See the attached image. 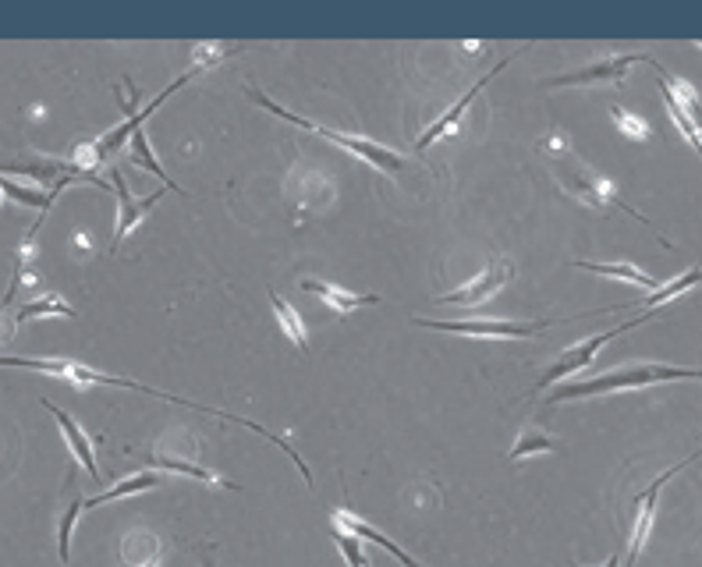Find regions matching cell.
I'll return each instance as SVG.
<instances>
[{
  "mask_svg": "<svg viewBox=\"0 0 702 567\" xmlns=\"http://www.w3.org/2000/svg\"><path fill=\"white\" fill-rule=\"evenodd\" d=\"M674 380H702V369H678V366H628L614 369L607 376H593V380L564 383L554 390L550 404L571 401V397H596L610 394V390H628V387H653V383H674Z\"/></svg>",
  "mask_w": 702,
  "mask_h": 567,
  "instance_id": "cell-1",
  "label": "cell"
},
{
  "mask_svg": "<svg viewBox=\"0 0 702 567\" xmlns=\"http://www.w3.org/2000/svg\"><path fill=\"white\" fill-rule=\"evenodd\" d=\"M249 96L259 103V107H266V110H270V114L281 117V121H291V125L305 128V132L323 135V139H327V142H334V146L348 149V153H355V156H359V160H366V164H373L376 171L394 174V171H401V167H405V156L394 153V149H383V146H376V142H369V139H359V135H344V132H334V128H323L320 121H305V117L291 114V110H284L281 103H273L270 96L256 93V89H249Z\"/></svg>",
  "mask_w": 702,
  "mask_h": 567,
  "instance_id": "cell-2",
  "label": "cell"
},
{
  "mask_svg": "<svg viewBox=\"0 0 702 567\" xmlns=\"http://www.w3.org/2000/svg\"><path fill=\"white\" fill-rule=\"evenodd\" d=\"M554 178L564 185V192H571L575 199H582V202H589V206H596V210H603V206H617V210H624V213H632L639 224H646L649 227V220L642 217V213H635L628 202H621L614 195V188L607 185L603 178H596L589 167L582 164V160H575L571 153H564V156H557L554 160Z\"/></svg>",
  "mask_w": 702,
  "mask_h": 567,
  "instance_id": "cell-3",
  "label": "cell"
},
{
  "mask_svg": "<svg viewBox=\"0 0 702 567\" xmlns=\"http://www.w3.org/2000/svg\"><path fill=\"white\" fill-rule=\"evenodd\" d=\"M419 327L444 330V334L461 337H536L554 319H536V323H511V319H415Z\"/></svg>",
  "mask_w": 702,
  "mask_h": 567,
  "instance_id": "cell-4",
  "label": "cell"
},
{
  "mask_svg": "<svg viewBox=\"0 0 702 567\" xmlns=\"http://www.w3.org/2000/svg\"><path fill=\"white\" fill-rule=\"evenodd\" d=\"M646 319H653V312H646V316H639V319H632V323H624V327H614V330H607V334H596V337H589L585 344H578V348H568L561 358L554 362V369L543 376V380L536 383L539 390H546L550 383H557V380H564V376H575V373H585V369L593 366V358H596V351L603 348L607 341H614L617 334H624V330H632V327H639V323H646Z\"/></svg>",
  "mask_w": 702,
  "mask_h": 567,
  "instance_id": "cell-5",
  "label": "cell"
},
{
  "mask_svg": "<svg viewBox=\"0 0 702 567\" xmlns=\"http://www.w3.org/2000/svg\"><path fill=\"white\" fill-rule=\"evenodd\" d=\"M110 185H114V192H117V227H114V241H110V249H117V245H121V238H128V234H132L135 227H139L142 220L153 213L156 202L164 199V188H160V192H153V195H142V199H135V195L128 192L125 178H121L117 171H110Z\"/></svg>",
  "mask_w": 702,
  "mask_h": 567,
  "instance_id": "cell-6",
  "label": "cell"
},
{
  "mask_svg": "<svg viewBox=\"0 0 702 567\" xmlns=\"http://www.w3.org/2000/svg\"><path fill=\"white\" fill-rule=\"evenodd\" d=\"M515 277V266L507 263V259H497V263H490L483 273H479L468 288L461 291H451V295H440L437 302L440 305H461V309H472V305H483L486 298H493L500 288H504L507 280Z\"/></svg>",
  "mask_w": 702,
  "mask_h": 567,
  "instance_id": "cell-7",
  "label": "cell"
},
{
  "mask_svg": "<svg viewBox=\"0 0 702 567\" xmlns=\"http://www.w3.org/2000/svg\"><path fill=\"white\" fill-rule=\"evenodd\" d=\"M649 61H653V57H649V54L603 57V61L585 64L582 71H571V75L554 78L550 86H585V82H614V86H621V82H624V71L632 68V64H649Z\"/></svg>",
  "mask_w": 702,
  "mask_h": 567,
  "instance_id": "cell-8",
  "label": "cell"
},
{
  "mask_svg": "<svg viewBox=\"0 0 702 567\" xmlns=\"http://www.w3.org/2000/svg\"><path fill=\"white\" fill-rule=\"evenodd\" d=\"M192 75H195V71H185V75H181L178 82H171V86H167L164 93L156 96V100L149 103V107H142L139 114H132V117H128V121H125V125H117V128H114V132H110V135H103V139H100V146H96L93 153H96V156H110V153H117V149H121V142H125V139H132V135H135V132H139V128H142V121H146V117L153 114V110L160 107V103H164L167 96L174 93V89H181V86H185V82H192Z\"/></svg>",
  "mask_w": 702,
  "mask_h": 567,
  "instance_id": "cell-9",
  "label": "cell"
},
{
  "mask_svg": "<svg viewBox=\"0 0 702 567\" xmlns=\"http://www.w3.org/2000/svg\"><path fill=\"white\" fill-rule=\"evenodd\" d=\"M43 408H47L50 415L57 419V426H61V433H64V440H68V447H71V454H75V461L82 468H86L89 475H93V482H100V468H96V454H93V440H89L86 433H82V426H78L75 419H71L68 412H61L57 404H50V401H43Z\"/></svg>",
  "mask_w": 702,
  "mask_h": 567,
  "instance_id": "cell-10",
  "label": "cell"
},
{
  "mask_svg": "<svg viewBox=\"0 0 702 567\" xmlns=\"http://www.w3.org/2000/svg\"><path fill=\"white\" fill-rule=\"evenodd\" d=\"M504 64H507V61H500V64H497V68H493V71H490V75H483V78H479L476 86L468 89V93H465V96H461V100H458V103H454V107H451V110H447V114H444V117H440V121H433V125H429V128H426V132H422V135H419V142H415V149H426V146H433V142H437V139H440V135L454 132V128H458V121H461V117H465L468 103H472V100H476V96H479V93H483V86H490V78H493V75H497V71H500V68H504Z\"/></svg>",
  "mask_w": 702,
  "mask_h": 567,
  "instance_id": "cell-11",
  "label": "cell"
},
{
  "mask_svg": "<svg viewBox=\"0 0 702 567\" xmlns=\"http://www.w3.org/2000/svg\"><path fill=\"white\" fill-rule=\"evenodd\" d=\"M302 291L305 295H316L320 302H327L334 312H355V309H366V305H380V295H351V291L337 288V284H327V280H316V277H305Z\"/></svg>",
  "mask_w": 702,
  "mask_h": 567,
  "instance_id": "cell-12",
  "label": "cell"
},
{
  "mask_svg": "<svg viewBox=\"0 0 702 567\" xmlns=\"http://www.w3.org/2000/svg\"><path fill=\"white\" fill-rule=\"evenodd\" d=\"M334 525H337V529H344V532H351V536H359V539H373L376 546H383V550H390V553H394V557L401 560V564H405V567H422L419 560L408 557V553L401 550V546H394L387 536H383V532H376L373 525H366V521H359L351 511H334Z\"/></svg>",
  "mask_w": 702,
  "mask_h": 567,
  "instance_id": "cell-13",
  "label": "cell"
},
{
  "mask_svg": "<svg viewBox=\"0 0 702 567\" xmlns=\"http://www.w3.org/2000/svg\"><path fill=\"white\" fill-rule=\"evenodd\" d=\"M695 284H702V266H692L688 273H681V277H674L671 284H663L660 291H653V295H646L642 302H628V305H621V309H660V305H667L671 298H678V295H685L688 288H695Z\"/></svg>",
  "mask_w": 702,
  "mask_h": 567,
  "instance_id": "cell-14",
  "label": "cell"
},
{
  "mask_svg": "<svg viewBox=\"0 0 702 567\" xmlns=\"http://www.w3.org/2000/svg\"><path fill=\"white\" fill-rule=\"evenodd\" d=\"M575 266H578V270L600 273V277H617V280H628V284H639V288H646L649 295L660 291V284H656L649 273H642L639 266H632V263H575Z\"/></svg>",
  "mask_w": 702,
  "mask_h": 567,
  "instance_id": "cell-15",
  "label": "cell"
},
{
  "mask_svg": "<svg viewBox=\"0 0 702 567\" xmlns=\"http://www.w3.org/2000/svg\"><path fill=\"white\" fill-rule=\"evenodd\" d=\"M149 465L167 468V472H178V475H192V479L210 482V486H227V490L234 486V482H224L217 472H210V468H203V465H195V461H188V458H167V454H149Z\"/></svg>",
  "mask_w": 702,
  "mask_h": 567,
  "instance_id": "cell-16",
  "label": "cell"
},
{
  "mask_svg": "<svg viewBox=\"0 0 702 567\" xmlns=\"http://www.w3.org/2000/svg\"><path fill=\"white\" fill-rule=\"evenodd\" d=\"M156 486H160V475H153V472H139V475H132V479L117 482V486H110V490H103L100 497H89V500H86V507H89V511H93V507L107 504V500H114V497H132V493H146V490H156Z\"/></svg>",
  "mask_w": 702,
  "mask_h": 567,
  "instance_id": "cell-17",
  "label": "cell"
},
{
  "mask_svg": "<svg viewBox=\"0 0 702 567\" xmlns=\"http://www.w3.org/2000/svg\"><path fill=\"white\" fill-rule=\"evenodd\" d=\"M0 366L36 369V373L61 376V380H71V373H75V362H68V358H25V355H0Z\"/></svg>",
  "mask_w": 702,
  "mask_h": 567,
  "instance_id": "cell-18",
  "label": "cell"
},
{
  "mask_svg": "<svg viewBox=\"0 0 702 567\" xmlns=\"http://www.w3.org/2000/svg\"><path fill=\"white\" fill-rule=\"evenodd\" d=\"M47 316H75V312H71V305L64 302L61 295H43V298H36V302H25L22 309L15 312V327H22L29 319H47Z\"/></svg>",
  "mask_w": 702,
  "mask_h": 567,
  "instance_id": "cell-19",
  "label": "cell"
},
{
  "mask_svg": "<svg viewBox=\"0 0 702 567\" xmlns=\"http://www.w3.org/2000/svg\"><path fill=\"white\" fill-rule=\"evenodd\" d=\"M0 192H4V199H15V202H22V206H29V210H43V213L54 206V195H57L54 188H50V192H39V188H25V185H18V181L4 178V174H0Z\"/></svg>",
  "mask_w": 702,
  "mask_h": 567,
  "instance_id": "cell-20",
  "label": "cell"
},
{
  "mask_svg": "<svg viewBox=\"0 0 702 567\" xmlns=\"http://www.w3.org/2000/svg\"><path fill=\"white\" fill-rule=\"evenodd\" d=\"M270 305H273V312H277V319H281V327H284V334L295 341V348L298 351H309V337H305V323L298 319V312L291 309V302H284L277 291H270Z\"/></svg>",
  "mask_w": 702,
  "mask_h": 567,
  "instance_id": "cell-21",
  "label": "cell"
},
{
  "mask_svg": "<svg viewBox=\"0 0 702 567\" xmlns=\"http://www.w3.org/2000/svg\"><path fill=\"white\" fill-rule=\"evenodd\" d=\"M639 504V514H635L632 521V550H628V564H635V557L642 553V546H646L649 539V529H653L656 521V500H635Z\"/></svg>",
  "mask_w": 702,
  "mask_h": 567,
  "instance_id": "cell-22",
  "label": "cell"
},
{
  "mask_svg": "<svg viewBox=\"0 0 702 567\" xmlns=\"http://www.w3.org/2000/svg\"><path fill=\"white\" fill-rule=\"evenodd\" d=\"M132 160L142 167V171L156 174V178L164 181V188H178L171 178H167V171H164V167H160V160H156V156H153V149H149V139H146V132H142V128L132 135ZM178 192H181V188H178Z\"/></svg>",
  "mask_w": 702,
  "mask_h": 567,
  "instance_id": "cell-23",
  "label": "cell"
},
{
  "mask_svg": "<svg viewBox=\"0 0 702 567\" xmlns=\"http://www.w3.org/2000/svg\"><path fill=\"white\" fill-rule=\"evenodd\" d=\"M82 507H86V500H75V504L64 511L61 529H57V553H61L64 564H68V557H71V529H75V521H78V514H82Z\"/></svg>",
  "mask_w": 702,
  "mask_h": 567,
  "instance_id": "cell-24",
  "label": "cell"
},
{
  "mask_svg": "<svg viewBox=\"0 0 702 567\" xmlns=\"http://www.w3.org/2000/svg\"><path fill=\"white\" fill-rule=\"evenodd\" d=\"M334 543L351 567H369L366 553H362V546H359V536H351V532H344V529H334Z\"/></svg>",
  "mask_w": 702,
  "mask_h": 567,
  "instance_id": "cell-25",
  "label": "cell"
},
{
  "mask_svg": "<svg viewBox=\"0 0 702 567\" xmlns=\"http://www.w3.org/2000/svg\"><path fill=\"white\" fill-rule=\"evenodd\" d=\"M557 440L554 436H539V433H525L522 440L511 447V458H529V454H539V451H554Z\"/></svg>",
  "mask_w": 702,
  "mask_h": 567,
  "instance_id": "cell-26",
  "label": "cell"
},
{
  "mask_svg": "<svg viewBox=\"0 0 702 567\" xmlns=\"http://www.w3.org/2000/svg\"><path fill=\"white\" fill-rule=\"evenodd\" d=\"M614 114V121L621 125V132L624 135H632V139H639V142H646L649 139V125L642 121V117H635V114H628V110H621V107H614L610 110Z\"/></svg>",
  "mask_w": 702,
  "mask_h": 567,
  "instance_id": "cell-27",
  "label": "cell"
},
{
  "mask_svg": "<svg viewBox=\"0 0 702 567\" xmlns=\"http://www.w3.org/2000/svg\"><path fill=\"white\" fill-rule=\"evenodd\" d=\"M603 567H621V557H617V553H614V557H610V560H607V564H603Z\"/></svg>",
  "mask_w": 702,
  "mask_h": 567,
  "instance_id": "cell-28",
  "label": "cell"
},
{
  "mask_svg": "<svg viewBox=\"0 0 702 567\" xmlns=\"http://www.w3.org/2000/svg\"><path fill=\"white\" fill-rule=\"evenodd\" d=\"M210 553H213V546H210V550H206V553H203V567H213V560H210Z\"/></svg>",
  "mask_w": 702,
  "mask_h": 567,
  "instance_id": "cell-29",
  "label": "cell"
},
{
  "mask_svg": "<svg viewBox=\"0 0 702 567\" xmlns=\"http://www.w3.org/2000/svg\"><path fill=\"white\" fill-rule=\"evenodd\" d=\"M160 564V557H153V560H146V564H139V567H156Z\"/></svg>",
  "mask_w": 702,
  "mask_h": 567,
  "instance_id": "cell-30",
  "label": "cell"
},
{
  "mask_svg": "<svg viewBox=\"0 0 702 567\" xmlns=\"http://www.w3.org/2000/svg\"><path fill=\"white\" fill-rule=\"evenodd\" d=\"M699 153H702V132H699Z\"/></svg>",
  "mask_w": 702,
  "mask_h": 567,
  "instance_id": "cell-31",
  "label": "cell"
},
{
  "mask_svg": "<svg viewBox=\"0 0 702 567\" xmlns=\"http://www.w3.org/2000/svg\"><path fill=\"white\" fill-rule=\"evenodd\" d=\"M699 47H702V43H699Z\"/></svg>",
  "mask_w": 702,
  "mask_h": 567,
  "instance_id": "cell-32",
  "label": "cell"
},
{
  "mask_svg": "<svg viewBox=\"0 0 702 567\" xmlns=\"http://www.w3.org/2000/svg\"><path fill=\"white\" fill-rule=\"evenodd\" d=\"M0 195H4V192H0Z\"/></svg>",
  "mask_w": 702,
  "mask_h": 567,
  "instance_id": "cell-33",
  "label": "cell"
},
{
  "mask_svg": "<svg viewBox=\"0 0 702 567\" xmlns=\"http://www.w3.org/2000/svg\"><path fill=\"white\" fill-rule=\"evenodd\" d=\"M575 567H578V564H575Z\"/></svg>",
  "mask_w": 702,
  "mask_h": 567,
  "instance_id": "cell-34",
  "label": "cell"
}]
</instances>
